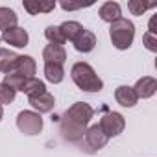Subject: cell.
Returning a JSON list of instances; mask_svg holds the SVG:
<instances>
[{"label": "cell", "instance_id": "1", "mask_svg": "<svg viewBox=\"0 0 157 157\" xmlns=\"http://www.w3.org/2000/svg\"><path fill=\"white\" fill-rule=\"evenodd\" d=\"M93 117H94V109L85 102H76L74 105H70L59 122L63 139L68 142H74V144L82 142L85 137V131H87V124L91 122Z\"/></svg>", "mask_w": 157, "mask_h": 157}, {"label": "cell", "instance_id": "2", "mask_svg": "<svg viewBox=\"0 0 157 157\" xmlns=\"http://www.w3.org/2000/svg\"><path fill=\"white\" fill-rule=\"evenodd\" d=\"M70 76H72V82L85 93H100L104 89V82L100 80V76L85 61L74 63L70 68Z\"/></svg>", "mask_w": 157, "mask_h": 157}, {"label": "cell", "instance_id": "3", "mask_svg": "<svg viewBox=\"0 0 157 157\" xmlns=\"http://www.w3.org/2000/svg\"><path fill=\"white\" fill-rule=\"evenodd\" d=\"M109 37H111V43H113V46L117 50H128L133 44V39H135V26H133V22L124 19V17L117 19L115 22H111Z\"/></svg>", "mask_w": 157, "mask_h": 157}, {"label": "cell", "instance_id": "4", "mask_svg": "<svg viewBox=\"0 0 157 157\" xmlns=\"http://www.w3.org/2000/svg\"><path fill=\"white\" fill-rule=\"evenodd\" d=\"M17 128L24 135H39L43 131V118L35 111H21L17 117Z\"/></svg>", "mask_w": 157, "mask_h": 157}, {"label": "cell", "instance_id": "5", "mask_svg": "<svg viewBox=\"0 0 157 157\" xmlns=\"http://www.w3.org/2000/svg\"><path fill=\"white\" fill-rule=\"evenodd\" d=\"M98 126H100V129L104 131V135H105L107 139H111V137H117V135H120V133L124 131L126 120H124V117H122L120 113L109 111V113H105V115L100 118Z\"/></svg>", "mask_w": 157, "mask_h": 157}, {"label": "cell", "instance_id": "6", "mask_svg": "<svg viewBox=\"0 0 157 157\" xmlns=\"http://www.w3.org/2000/svg\"><path fill=\"white\" fill-rule=\"evenodd\" d=\"M85 144H87V148H91L89 151L93 153V151H98V150H102L105 144H107V137L104 135V131L100 129V126L98 124H94V126H91L87 131H85Z\"/></svg>", "mask_w": 157, "mask_h": 157}, {"label": "cell", "instance_id": "7", "mask_svg": "<svg viewBox=\"0 0 157 157\" xmlns=\"http://www.w3.org/2000/svg\"><path fill=\"white\" fill-rule=\"evenodd\" d=\"M0 39L2 41H6L8 44H11V46H15V48H24L26 44H28V32L24 30V28H21V26H13V28H10V30H6L2 35H0Z\"/></svg>", "mask_w": 157, "mask_h": 157}, {"label": "cell", "instance_id": "8", "mask_svg": "<svg viewBox=\"0 0 157 157\" xmlns=\"http://www.w3.org/2000/svg\"><path fill=\"white\" fill-rule=\"evenodd\" d=\"M131 89H133L137 98H142V100L151 98L155 94V91H157V80L151 78V76H144L140 80H137L135 87H131Z\"/></svg>", "mask_w": 157, "mask_h": 157}, {"label": "cell", "instance_id": "9", "mask_svg": "<svg viewBox=\"0 0 157 157\" xmlns=\"http://www.w3.org/2000/svg\"><path fill=\"white\" fill-rule=\"evenodd\" d=\"M30 100V105L35 109V113H50L52 109H54V105H56V98L48 93V91H44V93H41V94H37V96H32V98H28Z\"/></svg>", "mask_w": 157, "mask_h": 157}, {"label": "cell", "instance_id": "10", "mask_svg": "<svg viewBox=\"0 0 157 157\" xmlns=\"http://www.w3.org/2000/svg\"><path fill=\"white\" fill-rule=\"evenodd\" d=\"M74 48L78 50V52H83V54H89V52H93L94 50V46H96V35L91 32V30H83L80 35H78L76 39H74Z\"/></svg>", "mask_w": 157, "mask_h": 157}, {"label": "cell", "instance_id": "11", "mask_svg": "<svg viewBox=\"0 0 157 157\" xmlns=\"http://www.w3.org/2000/svg\"><path fill=\"white\" fill-rule=\"evenodd\" d=\"M43 59H44V63L63 65L67 59V50L61 44H46V48L43 50Z\"/></svg>", "mask_w": 157, "mask_h": 157}, {"label": "cell", "instance_id": "12", "mask_svg": "<svg viewBox=\"0 0 157 157\" xmlns=\"http://www.w3.org/2000/svg\"><path fill=\"white\" fill-rule=\"evenodd\" d=\"M35 68H37V67H35V59H33L32 56H17L13 72H19V74H22L24 78H33Z\"/></svg>", "mask_w": 157, "mask_h": 157}, {"label": "cell", "instance_id": "13", "mask_svg": "<svg viewBox=\"0 0 157 157\" xmlns=\"http://www.w3.org/2000/svg\"><path fill=\"white\" fill-rule=\"evenodd\" d=\"M22 6L30 15H39V13H50L56 8V2L54 0H46V2L44 0H26Z\"/></svg>", "mask_w": 157, "mask_h": 157}, {"label": "cell", "instance_id": "14", "mask_svg": "<svg viewBox=\"0 0 157 157\" xmlns=\"http://www.w3.org/2000/svg\"><path fill=\"white\" fill-rule=\"evenodd\" d=\"M98 15H100V19H102L104 22H109V24H111V22H115L117 19H120V15H122L120 4H117V2H105V4L100 6Z\"/></svg>", "mask_w": 157, "mask_h": 157}, {"label": "cell", "instance_id": "15", "mask_svg": "<svg viewBox=\"0 0 157 157\" xmlns=\"http://www.w3.org/2000/svg\"><path fill=\"white\" fill-rule=\"evenodd\" d=\"M115 100H117L122 107H133V105L139 102V98L135 96L133 89L128 87V85H120V87L115 91Z\"/></svg>", "mask_w": 157, "mask_h": 157}, {"label": "cell", "instance_id": "16", "mask_svg": "<svg viewBox=\"0 0 157 157\" xmlns=\"http://www.w3.org/2000/svg\"><path fill=\"white\" fill-rule=\"evenodd\" d=\"M59 30H61V35H63L65 43H67V41L74 43V39L80 35L85 28H83L80 22H76V21H67V22H63V24L59 26Z\"/></svg>", "mask_w": 157, "mask_h": 157}, {"label": "cell", "instance_id": "17", "mask_svg": "<svg viewBox=\"0 0 157 157\" xmlns=\"http://www.w3.org/2000/svg\"><path fill=\"white\" fill-rule=\"evenodd\" d=\"M44 78L50 83H61L65 78V70L63 65H56V63H44Z\"/></svg>", "mask_w": 157, "mask_h": 157}, {"label": "cell", "instance_id": "18", "mask_svg": "<svg viewBox=\"0 0 157 157\" xmlns=\"http://www.w3.org/2000/svg\"><path fill=\"white\" fill-rule=\"evenodd\" d=\"M15 61H17V54L15 52H11L8 48H0V72H4V74L13 72Z\"/></svg>", "mask_w": 157, "mask_h": 157}, {"label": "cell", "instance_id": "19", "mask_svg": "<svg viewBox=\"0 0 157 157\" xmlns=\"http://www.w3.org/2000/svg\"><path fill=\"white\" fill-rule=\"evenodd\" d=\"M44 91H46L44 82L37 80L35 76H33V78H28V80L24 82V87H22V93H24V94H28V98L37 96V94H41V93H44Z\"/></svg>", "mask_w": 157, "mask_h": 157}, {"label": "cell", "instance_id": "20", "mask_svg": "<svg viewBox=\"0 0 157 157\" xmlns=\"http://www.w3.org/2000/svg\"><path fill=\"white\" fill-rule=\"evenodd\" d=\"M17 26V13L11 8H0V30H10Z\"/></svg>", "mask_w": 157, "mask_h": 157}, {"label": "cell", "instance_id": "21", "mask_svg": "<svg viewBox=\"0 0 157 157\" xmlns=\"http://www.w3.org/2000/svg\"><path fill=\"white\" fill-rule=\"evenodd\" d=\"M26 80H28V78H24V76L19 74V72H10V74H4V82H2V83H6L8 87H11V89L17 93V91H22Z\"/></svg>", "mask_w": 157, "mask_h": 157}, {"label": "cell", "instance_id": "22", "mask_svg": "<svg viewBox=\"0 0 157 157\" xmlns=\"http://www.w3.org/2000/svg\"><path fill=\"white\" fill-rule=\"evenodd\" d=\"M155 2H142V0H129L128 2V10L131 11V15H142L146 10L155 8Z\"/></svg>", "mask_w": 157, "mask_h": 157}, {"label": "cell", "instance_id": "23", "mask_svg": "<svg viewBox=\"0 0 157 157\" xmlns=\"http://www.w3.org/2000/svg\"><path fill=\"white\" fill-rule=\"evenodd\" d=\"M44 37L50 41V44H61V46H63V43H65L59 26H48V28L44 30Z\"/></svg>", "mask_w": 157, "mask_h": 157}, {"label": "cell", "instance_id": "24", "mask_svg": "<svg viewBox=\"0 0 157 157\" xmlns=\"http://www.w3.org/2000/svg\"><path fill=\"white\" fill-rule=\"evenodd\" d=\"M15 91L11 87H8L6 83H0V105H8L15 100Z\"/></svg>", "mask_w": 157, "mask_h": 157}, {"label": "cell", "instance_id": "25", "mask_svg": "<svg viewBox=\"0 0 157 157\" xmlns=\"http://www.w3.org/2000/svg\"><path fill=\"white\" fill-rule=\"evenodd\" d=\"M142 43H144V46H146L150 52H157V35H155V33L146 32V33L142 35Z\"/></svg>", "mask_w": 157, "mask_h": 157}, {"label": "cell", "instance_id": "26", "mask_svg": "<svg viewBox=\"0 0 157 157\" xmlns=\"http://www.w3.org/2000/svg\"><path fill=\"white\" fill-rule=\"evenodd\" d=\"M89 6H93V2H67V0H63L61 2V8L65 10V11H72V10H80V8H89Z\"/></svg>", "mask_w": 157, "mask_h": 157}, {"label": "cell", "instance_id": "27", "mask_svg": "<svg viewBox=\"0 0 157 157\" xmlns=\"http://www.w3.org/2000/svg\"><path fill=\"white\" fill-rule=\"evenodd\" d=\"M2 117H4V109H2V105H0V120H2Z\"/></svg>", "mask_w": 157, "mask_h": 157}, {"label": "cell", "instance_id": "28", "mask_svg": "<svg viewBox=\"0 0 157 157\" xmlns=\"http://www.w3.org/2000/svg\"><path fill=\"white\" fill-rule=\"evenodd\" d=\"M0 41H2V39H0Z\"/></svg>", "mask_w": 157, "mask_h": 157}]
</instances>
